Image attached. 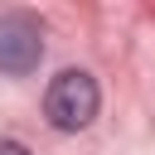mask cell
<instances>
[{
    "mask_svg": "<svg viewBox=\"0 0 155 155\" xmlns=\"http://www.w3.org/2000/svg\"><path fill=\"white\" fill-rule=\"evenodd\" d=\"M97 107H102V92H97L92 73H82V68H63L44 92V111L58 131H82L97 116Z\"/></svg>",
    "mask_w": 155,
    "mask_h": 155,
    "instance_id": "cell-1",
    "label": "cell"
},
{
    "mask_svg": "<svg viewBox=\"0 0 155 155\" xmlns=\"http://www.w3.org/2000/svg\"><path fill=\"white\" fill-rule=\"evenodd\" d=\"M39 58H44V34H39V24H34L29 15H5V19H0V73L24 78V73L39 68Z\"/></svg>",
    "mask_w": 155,
    "mask_h": 155,
    "instance_id": "cell-2",
    "label": "cell"
},
{
    "mask_svg": "<svg viewBox=\"0 0 155 155\" xmlns=\"http://www.w3.org/2000/svg\"><path fill=\"white\" fill-rule=\"evenodd\" d=\"M0 155H29V150H24L19 140H0Z\"/></svg>",
    "mask_w": 155,
    "mask_h": 155,
    "instance_id": "cell-3",
    "label": "cell"
}]
</instances>
